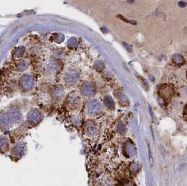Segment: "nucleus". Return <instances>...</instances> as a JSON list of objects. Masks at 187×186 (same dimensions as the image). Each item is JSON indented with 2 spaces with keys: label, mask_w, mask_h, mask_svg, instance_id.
<instances>
[{
  "label": "nucleus",
  "mask_w": 187,
  "mask_h": 186,
  "mask_svg": "<svg viewBox=\"0 0 187 186\" xmlns=\"http://www.w3.org/2000/svg\"><path fill=\"white\" fill-rule=\"evenodd\" d=\"M104 104L109 109H112L114 108V102L113 101L112 98L110 96H107L104 98Z\"/></svg>",
  "instance_id": "7ed1b4c3"
},
{
  "label": "nucleus",
  "mask_w": 187,
  "mask_h": 186,
  "mask_svg": "<svg viewBox=\"0 0 187 186\" xmlns=\"http://www.w3.org/2000/svg\"><path fill=\"white\" fill-rule=\"evenodd\" d=\"M186 93H187V90H186Z\"/></svg>",
  "instance_id": "6e6552de"
},
{
  "label": "nucleus",
  "mask_w": 187,
  "mask_h": 186,
  "mask_svg": "<svg viewBox=\"0 0 187 186\" xmlns=\"http://www.w3.org/2000/svg\"><path fill=\"white\" fill-rule=\"evenodd\" d=\"M83 92L85 95L93 96L95 93V90L93 89L92 85H90V84H85L83 88Z\"/></svg>",
  "instance_id": "f03ea898"
},
{
  "label": "nucleus",
  "mask_w": 187,
  "mask_h": 186,
  "mask_svg": "<svg viewBox=\"0 0 187 186\" xmlns=\"http://www.w3.org/2000/svg\"><path fill=\"white\" fill-rule=\"evenodd\" d=\"M123 44L124 47H125V48H126V49H127L128 51H129V52H131V51H132V49L130 48L129 46H128V45L127 44H126V43L123 42Z\"/></svg>",
  "instance_id": "423d86ee"
},
{
  "label": "nucleus",
  "mask_w": 187,
  "mask_h": 186,
  "mask_svg": "<svg viewBox=\"0 0 187 186\" xmlns=\"http://www.w3.org/2000/svg\"><path fill=\"white\" fill-rule=\"evenodd\" d=\"M173 62H175L176 64H182L184 63V60L183 57L180 55H175L172 58Z\"/></svg>",
  "instance_id": "20e7f679"
},
{
  "label": "nucleus",
  "mask_w": 187,
  "mask_h": 186,
  "mask_svg": "<svg viewBox=\"0 0 187 186\" xmlns=\"http://www.w3.org/2000/svg\"><path fill=\"white\" fill-rule=\"evenodd\" d=\"M178 4L180 7H185L187 5V4L186 2H184V1H180Z\"/></svg>",
  "instance_id": "0eeeda50"
},
{
  "label": "nucleus",
  "mask_w": 187,
  "mask_h": 186,
  "mask_svg": "<svg viewBox=\"0 0 187 186\" xmlns=\"http://www.w3.org/2000/svg\"><path fill=\"white\" fill-rule=\"evenodd\" d=\"M102 108L100 103L97 100L91 101L88 104V111L89 114L91 115H97L100 113Z\"/></svg>",
  "instance_id": "f257e3e1"
},
{
  "label": "nucleus",
  "mask_w": 187,
  "mask_h": 186,
  "mask_svg": "<svg viewBox=\"0 0 187 186\" xmlns=\"http://www.w3.org/2000/svg\"><path fill=\"white\" fill-rule=\"evenodd\" d=\"M125 126L123 124V123H120V124H118V132H119L120 133H123L124 131H125Z\"/></svg>",
  "instance_id": "39448f33"
}]
</instances>
